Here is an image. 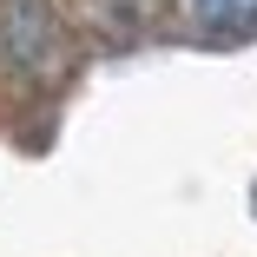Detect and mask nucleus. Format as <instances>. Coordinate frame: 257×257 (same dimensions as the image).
Returning a JSON list of instances; mask_svg holds the SVG:
<instances>
[{"mask_svg": "<svg viewBox=\"0 0 257 257\" xmlns=\"http://www.w3.org/2000/svg\"><path fill=\"white\" fill-rule=\"evenodd\" d=\"M0 53L20 73H53L60 66V27L40 0H7L0 7Z\"/></svg>", "mask_w": 257, "mask_h": 257, "instance_id": "obj_1", "label": "nucleus"}, {"mask_svg": "<svg viewBox=\"0 0 257 257\" xmlns=\"http://www.w3.org/2000/svg\"><path fill=\"white\" fill-rule=\"evenodd\" d=\"M191 20L218 40H237V33H257V0H185Z\"/></svg>", "mask_w": 257, "mask_h": 257, "instance_id": "obj_2", "label": "nucleus"}]
</instances>
